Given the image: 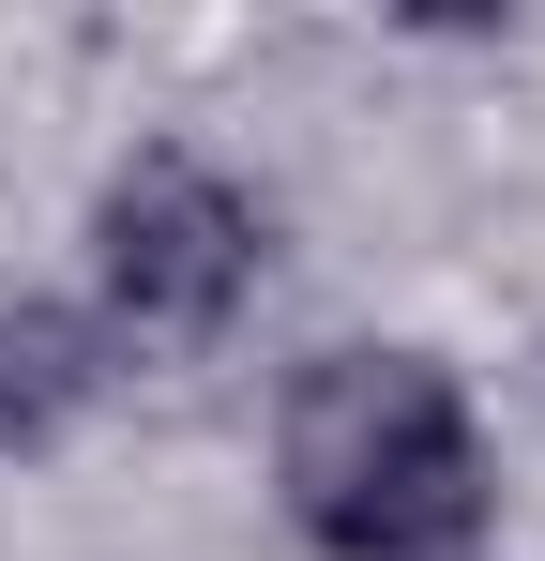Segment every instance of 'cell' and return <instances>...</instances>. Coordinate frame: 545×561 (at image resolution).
I'll list each match as a JSON object with an SVG mask.
<instances>
[{
  "mask_svg": "<svg viewBox=\"0 0 545 561\" xmlns=\"http://www.w3.org/2000/svg\"><path fill=\"white\" fill-rule=\"evenodd\" d=\"M91 274L137 334H228V304L258 288V197L197 152H137L91 213Z\"/></svg>",
  "mask_w": 545,
  "mask_h": 561,
  "instance_id": "2",
  "label": "cell"
},
{
  "mask_svg": "<svg viewBox=\"0 0 545 561\" xmlns=\"http://www.w3.org/2000/svg\"><path fill=\"white\" fill-rule=\"evenodd\" d=\"M91 319H61V304H15L0 319V456H31V440H61L91 410Z\"/></svg>",
  "mask_w": 545,
  "mask_h": 561,
  "instance_id": "3",
  "label": "cell"
},
{
  "mask_svg": "<svg viewBox=\"0 0 545 561\" xmlns=\"http://www.w3.org/2000/svg\"><path fill=\"white\" fill-rule=\"evenodd\" d=\"M288 516L318 561H485L500 485L469 440V394L425 350H318L288 379Z\"/></svg>",
  "mask_w": 545,
  "mask_h": 561,
  "instance_id": "1",
  "label": "cell"
}]
</instances>
